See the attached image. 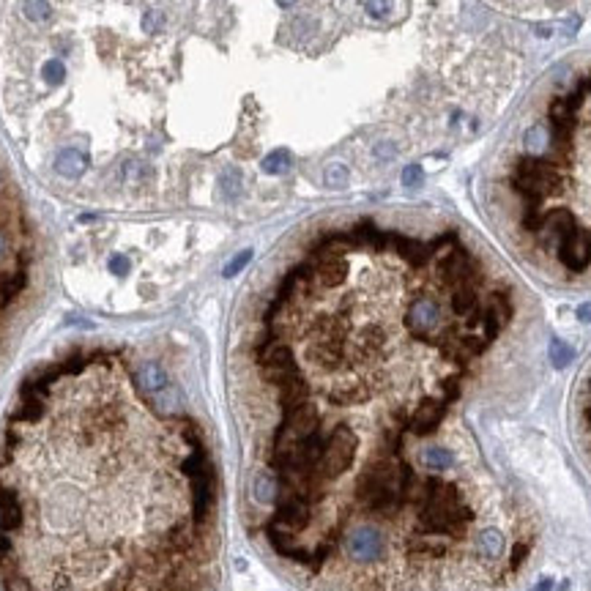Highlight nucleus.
Returning <instances> with one entry per match:
<instances>
[{
  "instance_id": "nucleus-11",
  "label": "nucleus",
  "mask_w": 591,
  "mask_h": 591,
  "mask_svg": "<svg viewBox=\"0 0 591 591\" xmlns=\"http://www.w3.org/2000/svg\"><path fill=\"white\" fill-rule=\"evenodd\" d=\"M250 260H252V250L238 252V255H235L233 260H230V263L225 266V271H222V274H225V277H235L238 271H241V269H244V266H247V263H250Z\"/></svg>"
},
{
  "instance_id": "nucleus-9",
  "label": "nucleus",
  "mask_w": 591,
  "mask_h": 591,
  "mask_svg": "<svg viewBox=\"0 0 591 591\" xmlns=\"http://www.w3.org/2000/svg\"><path fill=\"white\" fill-rule=\"evenodd\" d=\"M550 361L555 367H567L573 361V348L561 340H550Z\"/></svg>"
},
{
  "instance_id": "nucleus-6",
  "label": "nucleus",
  "mask_w": 591,
  "mask_h": 591,
  "mask_svg": "<svg viewBox=\"0 0 591 591\" xmlns=\"http://www.w3.org/2000/svg\"><path fill=\"white\" fill-rule=\"evenodd\" d=\"M22 11L31 22H47L53 17V6L47 0H25L22 3Z\"/></svg>"
},
{
  "instance_id": "nucleus-5",
  "label": "nucleus",
  "mask_w": 591,
  "mask_h": 591,
  "mask_svg": "<svg viewBox=\"0 0 591 591\" xmlns=\"http://www.w3.org/2000/svg\"><path fill=\"white\" fill-rule=\"evenodd\" d=\"M577 416H580V432H583V441L591 452V376L583 383V392L577 400Z\"/></svg>"
},
{
  "instance_id": "nucleus-18",
  "label": "nucleus",
  "mask_w": 591,
  "mask_h": 591,
  "mask_svg": "<svg viewBox=\"0 0 591 591\" xmlns=\"http://www.w3.org/2000/svg\"><path fill=\"white\" fill-rule=\"evenodd\" d=\"M550 589H553V580H542V583H539V586H534L531 591H550Z\"/></svg>"
},
{
  "instance_id": "nucleus-8",
  "label": "nucleus",
  "mask_w": 591,
  "mask_h": 591,
  "mask_svg": "<svg viewBox=\"0 0 591 591\" xmlns=\"http://www.w3.org/2000/svg\"><path fill=\"white\" fill-rule=\"evenodd\" d=\"M41 77H44V82H50V85L63 82V77H66V66H63V60H58V58L47 60V63H44V69H41Z\"/></svg>"
},
{
  "instance_id": "nucleus-17",
  "label": "nucleus",
  "mask_w": 591,
  "mask_h": 591,
  "mask_svg": "<svg viewBox=\"0 0 591 591\" xmlns=\"http://www.w3.org/2000/svg\"><path fill=\"white\" fill-rule=\"evenodd\" d=\"M577 318L583 323H591V304H583L580 309H577Z\"/></svg>"
},
{
  "instance_id": "nucleus-16",
  "label": "nucleus",
  "mask_w": 591,
  "mask_h": 591,
  "mask_svg": "<svg viewBox=\"0 0 591 591\" xmlns=\"http://www.w3.org/2000/svg\"><path fill=\"white\" fill-rule=\"evenodd\" d=\"M419 179H422L419 167H408V170L403 173V183H405V186H416V183H419Z\"/></svg>"
},
{
  "instance_id": "nucleus-15",
  "label": "nucleus",
  "mask_w": 591,
  "mask_h": 591,
  "mask_svg": "<svg viewBox=\"0 0 591 591\" xmlns=\"http://www.w3.org/2000/svg\"><path fill=\"white\" fill-rule=\"evenodd\" d=\"M161 22H164V19H161L159 11H148L145 19H143V28L148 31V33H154V31H159L161 28Z\"/></svg>"
},
{
  "instance_id": "nucleus-14",
  "label": "nucleus",
  "mask_w": 591,
  "mask_h": 591,
  "mask_svg": "<svg viewBox=\"0 0 591 591\" xmlns=\"http://www.w3.org/2000/svg\"><path fill=\"white\" fill-rule=\"evenodd\" d=\"M110 271H112L115 277H124L126 271H129V260H126L124 255H112V257H110Z\"/></svg>"
},
{
  "instance_id": "nucleus-20",
  "label": "nucleus",
  "mask_w": 591,
  "mask_h": 591,
  "mask_svg": "<svg viewBox=\"0 0 591 591\" xmlns=\"http://www.w3.org/2000/svg\"><path fill=\"white\" fill-rule=\"evenodd\" d=\"M0 252H3V238H0Z\"/></svg>"
},
{
  "instance_id": "nucleus-13",
  "label": "nucleus",
  "mask_w": 591,
  "mask_h": 591,
  "mask_svg": "<svg viewBox=\"0 0 591 591\" xmlns=\"http://www.w3.org/2000/svg\"><path fill=\"white\" fill-rule=\"evenodd\" d=\"M367 11H370V17H376V19L389 17V11H392V0H367Z\"/></svg>"
},
{
  "instance_id": "nucleus-1",
  "label": "nucleus",
  "mask_w": 591,
  "mask_h": 591,
  "mask_svg": "<svg viewBox=\"0 0 591 591\" xmlns=\"http://www.w3.org/2000/svg\"><path fill=\"white\" fill-rule=\"evenodd\" d=\"M523 296L460 225L358 219L279 277L252 345L277 422L252 482L277 553L380 591H484L534 550L479 411L515 361Z\"/></svg>"
},
{
  "instance_id": "nucleus-2",
  "label": "nucleus",
  "mask_w": 591,
  "mask_h": 591,
  "mask_svg": "<svg viewBox=\"0 0 591 591\" xmlns=\"http://www.w3.org/2000/svg\"><path fill=\"white\" fill-rule=\"evenodd\" d=\"M509 247L555 279L591 277V74L550 90L512 132L487 181Z\"/></svg>"
},
{
  "instance_id": "nucleus-7",
  "label": "nucleus",
  "mask_w": 591,
  "mask_h": 591,
  "mask_svg": "<svg viewBox=\"0 0 591 591\" xmlns=\"http://www.w3.org/2000/svg\"><path fill=\"white\" fill-rule=\"evenodd\" d=\"M287 167H290V154H287L285 148L274 151V154H269V156L263 159V170H266V173H282Z\"/></svg>"
},
{
  "instance_id": "nucleus-10",
  "label": "nucleus",
  "mask_w": 591,
  "mask_h": 591,
  "mask_svg": "<svg viewBox=\"0 0 591 591\" xmlns=\"http://www.w3.org/2000/svg\"><path fill=\"white\" fill-rule=\"evenodd\" d=\"M19 285H22V277H3L0 274V309L11 302V296L19 290Z\"/></svg>"
},
{
  "instance_id": "nucleus-12",
  "label": "nucleus",
  "mask_w": 591,
  "mask_h": 591,
  "mask_svg": "<svg viewBox=\"0 0 591 591\" xmlns=\"http://www.w3.org/2000/svg\"><path fill=\"white\" fill-rule=\"evenodd\" d=\"M345 181H348V167L345 164H331L326 170V183L329 186H345Z\"/></svg>"
},
{
  "instance_id": "nucleus-19",
  "label": "nucleus",
  "mask_w": 591,
  "mask_h": 591,
  "mask_svg": "<svg viewBox=\"0 0 591 591\" xmlns=\"http://www.w3.org/2000/svg\"><path fill=\"white\" fill-rule=\"evenodd\" d=\"M277 3H279V6H290V3H293V0H277Z\"/></svg>"
},
{
  "instance_id": "nucleus-3",
  "label": "nucleus",
  "mask_w": 591,
  "mask_h": 591,
  "mask_svg": "<svg viewBox=\"0 0 591 591\" xmlns=\"http://www.w3.org/2000/svg\"><path fill=\"white\" fill-rule=\"evenodd\" d=\"M55 170L63 179H80L88 170V154H82L80 148H63L55 156Z\"/></svg>"
},
{
  "instance_id": "nucleus-4",
  "label": "nucleus",
  "mask_w": 591,
  "mask_h": 591,
  "mask_svg": "<svg viewBox=\"0 0 591 591\" xmlns=\"http://www.w3.org/2000/svg\"><path fill=\"white\" fill-rule=\"evenodd\" d=\"M134 383H137V389L143 394H156L170 386L167 373L161 370L159 364H143V367L134 373Z\"/></svg>"
}]
</instances>
